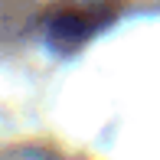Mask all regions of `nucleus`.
Returning <instances> with one entry per match:
<instances>
[{
  "label": "nucleus",
  "instance_id": "obj_1",
  "mask_svg": "<svg viewBox=\"0 0 160 160\" xmlns=\"http://www.w3.org/2000/svg\"><path fill=\"white\" fill-rule=\"evenodd\" d=\"M98 20L92 13H82V10H65V13H56V20L49 23V42H52L59 52H72L75 46H82L92 33H95Z\"/></svg>",
  "mask_w": 160,
  "mask_h": 160
}]
</instances>
